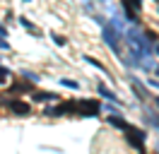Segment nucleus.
<instances>
[{"label":"nucleus","mask_w":159,"mask_h":154,"mask_svg":"<svg viewBox=\"0 0 159 154\" xmlns=\"http://www.w3.org/2000/svg\"><path fill=\"white\" fill-rule=\"evenodd\" d=\"M125 140H128L130 147H135L140 154H147V147H145V140H147V133L145 130H140V128H135V125H125Z\"/></svg>","instance_id":"f257e3e1"},{"label":"nucleus","mask_w":159,"mask_h":154,"mask_svg":"<svg viewBox=\"0 0 159 154\" xmlns=\"http://www.w3.org/2000/svg\"><path fill=\"white\" fill-rule=\"evenodd\" d=\"M99 111H101V104L94 99L77 101V116H82V118H94V116H99Z\"/></svg>","instance_id":"f03ea898"},{"label":"nucleus","mask_w":159,"mask_h":154,"mask_svg":"<svg viewBox=\"0 0 159 154\" xmlns=\"http://www.w3.org/2000/svg\"><path fill=\"white\" fill-rule=\"evenodd\" d=\"M7 108H10L12 113H17V116H29V104H24V101H17V99L7 101Z\"/></svg>","instance_id":"7ed1b4c3"},{"label":"nucleus","mask_w":159,"mask_h":154,"mask_svg":"<svg viewBox=\"0 0 159 154\" xmlns=\"http://www.w3.org/2000/svg\"><path fill=\"white\" fill-rule=\"evenodd\" d=\"M104 38H106V43L111 46V51L118 56L120 48H118V43H116V38H113V29H111V27H104Z\"/></svg>","instance_id":"20e7f679"},{"label":"nucleus","mask_w":159,"mask_h":154,"mask_svg":"<svg viewBox=\"0 0 159 154\" xmlns=\"http://www.w3.org/2000/svg\"><path fill=\"white\" fill-rule=\"evenodd\" d=\"M34 101H58L60 96L53 94V92H34V96H31Z\"/></svg>","instance_id":"39448f33"},{"label":"nucleus","mask_w":159,"mask_h":154,"mask_svg":"<svg viewBox=\"0 0 159 154\" xmlns=\"http://www.w3.org/2000/svg\"><path fill=\"white\" fill-rule=\"evenodd\" d=\"M97 92H99V96H106V99H109V101H118V96L113 94V92H111L109 87H104V84H99V87H97ZM118 104H120V101H118Z\"/></svg>","instance_id":"423d86ee"},{"label":"nucleus","mask_w":159,"mask_h":154,"mask_svg":"<svg viewBox=\"0 0 159 154\" xmlns=\"http://www.w3.org/2000/svg\"><path fill=\"white\" fill-rule=\"evenodd\" d=\"M109 123L113 125V128H120V130H125V125H128V123H125V120H123V118H120L118 113H113V116H109Z\"/></svg>","instance_id":"0eeeda50"},{"label":"nucleus","mask_w":159,"mask_h":154,"mask_svg":"<svg viewBox=\"0 0 159 154\" xmlns=\"http://www.w3.org/2000/svg\"><path fill=\"white\" fill-rule=\"evenodd\" d=\"M123 7H125V15H128L130 22H135V10H133V5H130L128 0H123Z\"/></svg>","instance_id":"6e6552de"},{"label":"nucleus","mask_w":159,"mask_h":154,"mask_svg":"<svg viewBox=\"0 0 159 154\" xmlns=\"http://www.w3.org/2000/svg\"><path fill=\"white\" fill-rule=\"evenodd\" d=\"M84 60H87V63H89V65H94V67H99V70H101V72H104V75H106V67H104V65H101V63H99V60H94V58H92V56H84Z\"/></svg>","instance_id":"1a4fd4ad"},{"label":"nucleus","mask_w":159,"mask_h":154,"mask_svg":"<svg viewBox=\"0 0 159 154\" xmlns=\"http://www.w3.org/2000/svg\"><path fill=\"white\" fill-rule=\"evenodd\" d=\"M27 89H29L27 82H17V84H12V92H27Z\"/></svg>","instance_id":"9d476101"},{"label":"nucleus","mask_w":159,"mask_h":154,"mask_svg":"<svg viewBox=\"0 0 159 154\" xmlns=\"http://www.w3.org/2000/svg\"><path fill=\"white\" fill-rule=\"evenodd\" d=\"M60 84L68 87V89H80V84H77V82H72V79H60Z\"/></svg>","instance_id":"9b49d317"},{"label":"nucleus","mask_w":159,"mask_h":154,"mask_svg":"<svg viewBox=\"0 0 159 154\" xmlns=\"http://www.w3.org/2000/svg\"><path fill=\"white\" fill-rule=\"evenodd\" d=\"M7 77H10V70L0 67V84H5V82H7Z\"/></svg>","instance_id":"f8f14e48"},{"label":"nucleus","mask_w":159,"mask_h":154,"mask_svg":"<svg viewBox=\"0 0 159 154\" xmlns=\"http://www.w3.org/2000/svg\"><path fill=\"white\" fill-rule=\"evenodd\" d=\"M20 24H22L24 29H29V31H34V24H31V22H29L27 17H22V19H20Z\"/></svg>","instance_id":"ddd939ff"},{"label":"nucleus","mask_w":159,"mask_h":154,"mask_svg":"<svg viewBox=\"0 0 159 154\" xmlns=\"http://www.w3.org/2000/svg\"><path fill=\"white\" fill-rule=\"evenodd\" d=\"M53 41H56L58 46H65V36H60V34H53Z\"/></svg>","instance_id":"4468645a"},{"label":"nucleus","mask_w":159,"mask_h":154,"mask_svg":"<svg viewBox=\"0 0 159 154\" xmlns=\"http://www.w3.org/2000/svg\"><path fill=\"white\" fill-rule=\"evenodd\" d=\"M128 2L133 5V7H138V10H140V5H142V0H128Z\"/></svg>","instance_id":"2eb2a0df"},{"label":"nucleus","mask_w":159,"mask_h":154,"mask_svg":"<svg viewBox=\"0 0 159 154\" xmlns=\"http://www.w3.org/2000/svg\"><path fill=\"white\" fill-rule=\"evenodd\" d=\"M24 2H29V0H24Z\"/></svg>","instance_id":"dca6fc26"}]
</instances>
